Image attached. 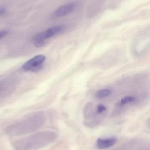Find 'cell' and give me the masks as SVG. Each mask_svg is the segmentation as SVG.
<instances>
[{
	"label": "cell",
	"instance_id": "2",
	"mask_svg": "<svg viewBox=\"0 0 150 150\" xmlns=\"http://www.w3.org/2000/svg\"><path fill=\"white\" fill-rule=\"evenodd\" d=\"M63 27L61 25L54 26L46 30L36 34L33 38L34 44H42L45 43L46 39L52 38L63 30Z\"/></svg>",
	"mask_w": 150,
	"mask_h": 150
},
{
	"label": "cell",
	"instance_id": "7",
	"mask_svg": "<svg viewBox=\"0 0 150 150\" xmlns=\"http://www.w3.org/2000/svg\"><path fill=\"white\" fill-rule=\"evenodd\" d=\"M106 108L105 106L102 105H98L96 108V114H100L102 112L105 111Z\"/></svg>",
	"mask_w": 150,
	"mask_h": 150
},
{
	"label": "cell",
	"instance_id": "6",
	"mask_svg": "<svg viewBox=\"0 0 150 150\" xmlns=\"http://www.w3.org/2000/svg\"><path fill=\"white\" fill-rule=\"evenodd\" d=\"M135 100V98L134 97L131 96L125 97L121 100L120 102L119 103V105H123L128 103H131Z\"/></svg>",
	"mask_w": 150,
	"mask_h": 150
},
{
	"label": "cell",
	"instance_id": "1",
	"mask_svg": "<svg viewBox=\"0 0 150 150\" xmlns=\"http://www.w3.org/2000/svg\"><path fill=\"white\" fill-rule=\"evenodd\" d=\"M45 59V55H37L25 62L22 66V69L25 72H38L43 67V64Z\"/></svg>",
	"mask_w": 150,
	"mask_h": 150
},
{
	"label": "cell",
	"instance_id": "8",
	"mask_svg": "<svg viewBox=\"0 0 150 150\" xmlns=\"http://www.w3.org/2000/svg\"><path fill=\"white\" fill-rule=\"evenodd\" d=\"M8 33V32L6 30L0 31V40L2 39L5 36H7Z\"/></svg>",
	"mask_w": 150,
	"mask_h": 150
},
{
	"label": "cell",
	"instance_id": "4",
	"mask_svg": "<svg viewBox=\"0 0 150 150\" xmlns=\"http://www.w3.org/2000/svg\"><path fill=\"white\" fill-rule=\"evenodd\" d=\"M75 6L73 4H67L61 6L54 12V16L56 17H62L66 16L73 11Z\"/></svg>",
	"mask_w": 150,
	"mask_h": 150
},
{
	"label": "cell",
	"instance_id": "9",
	"mask_svg": "<svg viewBox=\"0 0 150 150\" xmlns=\"http://www.w3.org/2000/svg\"><path fill=\"white\" fill-rule=\"evenodd\" d=\"M5 11H6V9L5 8H3V7H1L0 8V16L4 14Z\"/></svg>",
	"mask_w": 150,
	"mask_h": 150
},
{
	"label": "cell",
	"instance_id": "10",
	"mask_svg": "<svg viewBox=\"0 0 150 150\" xmlns=\"http://www.w3.org/2000/svg\"><path fill=\"white\" fill-rule=\"evenodd\" d=\"M0 89H1V86H0Z\"/></svg>",
	"mask_w": 150,
	"mask_h": 150
},
{
	"label": "cell",
	"instance_id": "5",
	"mask_svg": "<svg viewBox=\"0 0 150 150\" xmlns=\"http://www.w3.org/2000/svg\"><path fill=\"white\" fill-rule=\"evenodd\" d=\"M112 93V91L108 89H102L96 92L95 96L98 98H103L109 96Z\"/></svg>",
	"mask_w": 150,
	"mask_h": 150
},
{
	"label": "cell",
	"instance_id": "3",
	"mask_svg": "<svg viewBox=\"0 0 150 150\" xmlns=\"http://www.w3.org/2000/svg\"><path fill=\"white\" fill-rule=\"evenodd\" d=\"M117 139L116 137H112L107 139H98L96 142V146L97 148L100 149H108L116 144Z\"/></svg>",
	"mask_w": 150,
	"mask_h": 150
}]
</instances>
